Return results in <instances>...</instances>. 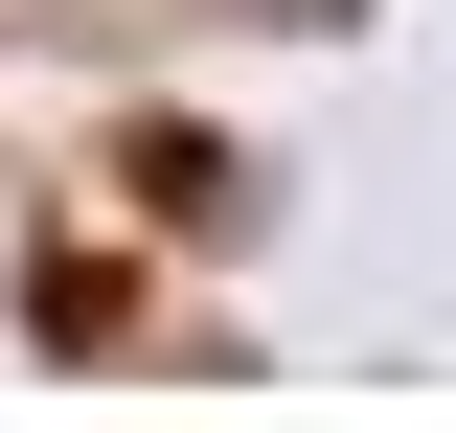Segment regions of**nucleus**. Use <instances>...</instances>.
Masks as SVG:
<instances>
[{"instance_id":"obj_1","label":"nucleus","mask_w":456,"mask_h":433,"mask_svg":"<svg viewBox=\"0 0 456 433\" xmlns=\"http://www.w3.org/2000/svg\"><path fill=\"white\" fill-rule=\"evenodd\" d=\"M23 342H69V365L137 342V274H114V251H23Z\"/></svg>"}]
</instances>
